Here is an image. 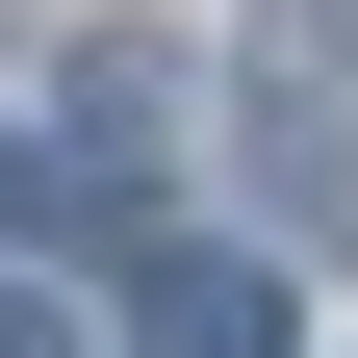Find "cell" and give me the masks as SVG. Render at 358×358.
I'll use <instances>...</instances> for the list:
<instances>
[{"label":"cell","instance_id":"6da1fadb","mask_svg":"<svg viewBox=\"0 0 358 358\" xmlns=\"http://www.w3.org/2000/svg\"><path fill=\"white\" fill-rule=\"evenodd\" d=\"M128 307H154V358H282V333H307V307H282V256H154Z\"/></svg>","mask_w":358,"mask_h":358},{"label":"cell","instance_id":"7a4b0ae2","mask_svg":"<svg viewBox=\"0 0 358 358\" xmlns=\"http://www.w3.org/2000/svg\"><path fill=\"white\" fill-rule=\"evenodd\" d=\"M256 205H282L307 256H358V128H282V154H256Z\"/></svg>","mask_w":358,"mask_h":358},{"label":"cell","instance_id":"3957f363","mask_svg":"<svg viewBox=\"0 0 358 358\" xmlns=\"http://www.w3.org/2000/svg\"><path fill=\"white\" fill-rule=\"evenodd\" d=\"M256 52H282V77H333V52H358V0H256Z\"/></svg>","mask_w":358,"mask_h":358},{"label":"cell","instance_id":"277c9868","mask_svg":"<svg viewBox=\"0 0 358 358\" xmlns=\"http://www.w3.org/2000/svg\"><path fill=\"white\" fill-rule=\"evenodd\" d=\"M0 358H77V307H52V282H0Z\"/></svg>","mask_w":358,"mask_h":358}]
</instances>
